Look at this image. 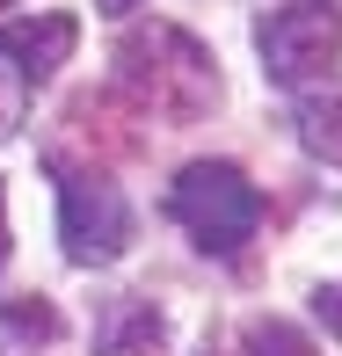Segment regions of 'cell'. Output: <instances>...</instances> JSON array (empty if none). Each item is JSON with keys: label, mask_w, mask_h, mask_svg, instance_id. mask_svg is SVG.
<instances>
[{"label": "cell", "mask_w": 342, "mask_h": 356, "mask_svg": "<svg viewBox=\"0 0 342 356\" xmlns=\"http://www.w3.org/2000/svg\"><path fill=\"white\" fill-rule=\"evenodd\" d=\"M117 88L153 124H204L219 109V58L182 22H139L117 37Z\"/></svg>", "instance_id": "6da1fadb"}, {"label": "cell", "mask_w": 342, "mask_h": 356, "mask_svg": "<svg viewBox=\"0 0 342 356\" xmlns=\"http://www.w3.org/2000/svg\"><path fill=\"white\" fill-rule=\"evenodd\" d=\"M168 218L197 240L204 254H240L263 233V189L233 160H189L168 189Z\"/></svg>", "instance_id": "7a4b0ae2"}, {"label": "cell", "mask_w": 342, "mask_h": 356, "mask_svg": "<svg viewBox=\"0 0 342 356\" xmlns=\"http://www.w3.org/2000/svg\"><path fill=\"white\" fill-rule=\"evenodd\" d=\"M52 182H59V240H66V262L109 269L132 248V204H124V189L102 168H66V160H52Z\"/></svg>", "instance_id": "3957f363"}, {"label": "cell", "mask_w": 342, "mask_h": 356, "mask_svg": "<svg viewBox=\"0 0 342 356\" xmlns=\"http://www.w3.org/2000/svg\"><path fill=\"white\" fill-rule=\"evenodd\" d=\"M255 51L277 88H313L342 58V8L335 0H284L255 22Z\"/></svg>", "instance_id": "277c9868"}, {"label": "cell", "mask_w": 342, "mask_h": 356, "mask_svg": "<svg viewBox=\"0 0 342 356\" xmlns=\"http://www.w3.org/2000/svg\"><path fill=\"white\" fill-rule=\"evenodd\" d=\"M73 44H80V22H73V15H37V22H8V29H0V58H8L15 80H29V88L66 66Z\"/></svg>", "instance_id": "5b68a950"}, {"label": "cell", "mask_w": 342, "mask_h": 356, "mask_svg": "<svg viewBox=\"0 0 342 356\" xmlns=\"http://www.w3.org/2000/svg\"><path fill=\"white\" fill-rule=\"evenodd\" d=\"M299 145H306L313 160H328V168H342V95L299 109Z\"/></svg>", "instance_id": "8992f818"}, {"label": "cell", "mask_w": 342, "mask_h": 356, "mask_svg": "<svg viewBox=\"0 0 342 356\" xmlns=\"http://www.w3.org/2000/svg\"><path fill=\"white\" fill-rule=\"evenodd\" d=\"M160 313L153 305H124V327L109 334V356H160Z\"/></svg>", "instance_id": "52a82bcc"}, {"label": "cell", "mask_w": 342, "mask_h": 356, "mask_svg": "<svg viewBox=\"0 0 342 356\" xmlns=\"http://www.w3.org/2000/svg\"><path fill=\"white\" fill-rule=\"evenodd\" d=\"M248 356H320V349L291 320H248Z\"/></svg>", "instance_id": "ba28073f"}, {"label": "cell", "mask_w": 342, "mask_h": 356, "mask_svg": "<svg viewBox=\"0 0 342 356\" xmlns=\"http://www.w3.org/2000/svg\"><path fill=\"white\" fill-rule=\"evenodd\" d=\"M8 327H15V334H37V342H52V334H59V313H52L44 298H8Z\"/></svg>", "instance_id": "9c48e42d"}, {"label": "cell", "mask_w": 342, "mask_h": 356, "mask_svg": "<svg viewBox=\"0 0 342 356\" xmlns=\"http://www.w3.org/2000/svg\"><path fill=\"white\" fill-rule=\"evenodd\" d=\"M313 313H320V327L342 342V284H320V291H313Z\"/></svg>", "instance_id": "30bf717a"}, {"label": "cell", "mask_w": 342, "mask_h": 356, "mask_svg": "<svg viewBox=\"0 0 342 356\" xmlns=\"http://www.w3.org/2000/svg\"><path fill=\"white\" fill-rule=\"evenodd\" d=\"M0 269H8V189H0Z\"/></svg>", "instance_id": "8fae6325"}, {"label": "cell", "mask_w": 342, "mask_h": 356, "mask_svg": "<svg viewBox=\"0 0 342 356\" xmlns=\"http://www.w3.org/2000/svg\"><path fill=\"white\" fill-rule=\"evenodd\" d=\"M102 15H132V8H146V0H95Z\"/></svg>", "instance_id": "7c38bea8"}, {"label": "cell", "mask_w": 342, "mask_h": 356, "mask_svg": "<svg viewBox=\"0 0 342 356\" xmlns=\"http://www.w3.org/2000/svg\"><path fill=\"white\" fill-rule=\"evenodd\" d=\"M0 8H8V0H0Z\"/></svg>", "instance_id": "4fadbf2b"}]
</instances>
